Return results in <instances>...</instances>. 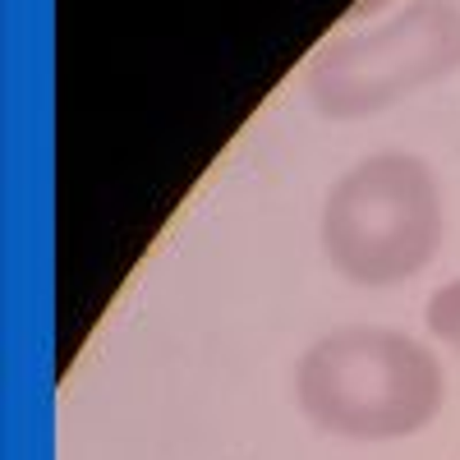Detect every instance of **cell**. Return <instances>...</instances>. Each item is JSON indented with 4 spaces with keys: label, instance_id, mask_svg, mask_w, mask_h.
Listing matches in <instances>:
<instances>
[{
    "label": "cell",
    "instance_id": "1",
    "mask_svg": "<svg viewBox=\"0 0 460 460\" xmlns=\"http://www.w3.org/2000/svg\"><path fill=\"white\" fill-rule=\"evenodd\" d=\"M295 401L309 424L355 442L424 433L447 405V373L424 341L392 327L318 336L295 368Z\"/></svg>",
    "mask_w": 460,
    "mask_h": 460
},
{
    "label": "cell",
    "instance_id": "2",
    "mask_svg": "<svg viewBox=\"0 0 460 460\" xmlns=\"http://www.w3.org/2000/svg\"><path fill=\"white\" fill-rule=\"evenodd\" d=\"M318 230L345 281L368 290L405 286L447 240L442 184L414 152H373L327 189Z\"/></svg>",
    "mask_w": 460,
    "mask_h": 460
},
{
    "label": "cell",
    "instance_id": "3",
    "mask_svg": "<svg viewBox=\"0 0 460 460\" xmlns=\"http://www.w3.org/2000/svg\"><path fill=\"white\" fill-rule=\"evenodd\" d=\"M460 69V5L410 0L405 10L332 37L304 65V93L327 120H364Z\"/></svg>",
    "mask_w": 460,
    "mask_h": 460
},
{
    "label": "cell",
    "instance_id": "4",
    "mask_svg": "<svg viewBox=\"0 0 460 460\" xmlns=\"http://www.w3.org/2000/svg\"><path fill=\"white\" fill-rule=\"evenodd\" d=\"M429 332L460 355V281H447L429 299Z\"/></svg>",
    "mask_w": 460,
    "mask_h": 460
}]
</instances>
